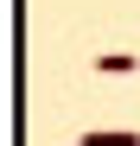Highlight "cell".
Instances as JSON below:
<instances>
[{
  "mask_svg": "<svg viewBox=\"0 0 140 146\" xmlns=\"http://www.w3.org/2000/svg\"><path fill=\"white\" fill-rule=\"evenodd\" d=\"M140 57H127V51H108V57H96V70H108V76H127Z\"/></svg>",
  "mask_w": 140,
  "mask_h": 146,
  "instance_id": "cell-2",
  "label": "cell"
},
{
  "mask_svg": "<svg viewBox=\"0 0 140 146\" xmlns=\"http://www.w3.org/2000/svg\"><path fill=\"white\" fill-rule=\"evenodd\" d=\"M77 146H140V133H127V127H89Z\"/></svg>",
  "mask_w": 140,
  "mask_h": 146,
  "instance_id": "cell-1",
  "label": "cell"
}]
</instances>
